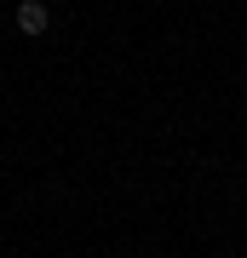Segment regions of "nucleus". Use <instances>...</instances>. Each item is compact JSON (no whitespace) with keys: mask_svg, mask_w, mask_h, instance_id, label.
Here are the masks:
<instances>
[{"mask_svg":"<svg viewBox=\"0 0 247 258\" xmlns=\"http://www.w3.org/2000/svg\"><path fill=\"white\" fill-rule=\"evenodd\" d=\"M46 23H52V12H46L40 0H23V6H18V29H23V35H46Z\"/></svg>","mask_w":247,"mask_h":258,"instance_id":"nucleus-1","label":"nucleus"}]
</instances>
